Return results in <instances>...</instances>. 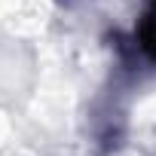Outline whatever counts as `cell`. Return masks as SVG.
I'll use <instances>...</instances> for the list:
<instances>
[{"mask_svg": "<svg viewBox=\"0 0 156 156\" xmlns=\"http://www.w3.org/2000/svg\"><path fill=\"white\" fill-rule=\"evenodd\" d=\"M138 40H141V49L147 52V58L156 61V0H153V6L144 12V19L138 25Z\"/></svg>", "mask_w": 156, "mask_h": 156, "instance_id": "6da1fadb", "label": "cell"}]
</instances>
